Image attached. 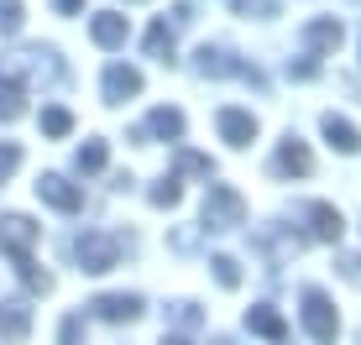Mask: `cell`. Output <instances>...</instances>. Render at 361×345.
I'll use <instances>...</instances> for the list:
<instances>
[]
</instances>
